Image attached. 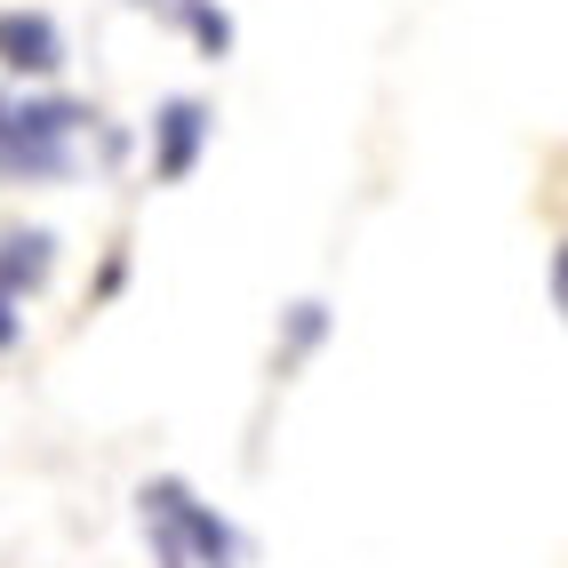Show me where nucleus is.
I'll return each instance as SVG.
<instances>
[{
  "label": "nucleus",
  "mask_w": 568,
  "mask_h": 568,
  "mask_svg": "<svg viewBox=\"0 0 568 568\" xmlns=\"http://www.w3.org/2000/svg\"><path fill=\"white\" fill-rule=\"evenodd\" d=\"M97 112L81 97H0V184L72 176V144Z\"/></svg>",
  "instance_id": "f257e3e1"
},
{
  "label": "nucleus",
  "mask_w": 568,
  "mask_h": 568,
  "mask_svg": "<svg viewBox=\"0 0 568 568\" xmlns=\"http://www.w3.org/2000/svg\"><path fill=\"white\" fill-rule=\"evenodd\" d=\"M144 520L161 528V537L184 552V568H241L248 560V545H241V528L224 520L216 505H201L193 497V480H176V473H161V480H144Z\"/></svg>",
  "instance_id": "f03ea898"
},
{
  "label": "nucleus",
  "mask_w": 568,
  "mask_h": 568,
  "mask_svg": "<svg viewBox=\"0 0 568 568\" xmlns=\"http://www.w3.org/2000/svg\"><path fill=\"white\" fill-rule=\"evenodd\" d=\"M209 136H216V112L201 97H169L153 112V184H184V176L201 169Z\"/></svg>",
  "instance_id": "7ed1b4c3"
},
{
  "label": "nucleus",
  "mask_w": 568,
  "mask_h": 568,
  "mask_svg": "<svg viewBox=\"0 0 568 568\" xmlns=\"http://www.w3.org/2000/svg\"><path fill=\"white\" fill-rule=\"evenodd\" d=\"M0 72H17V81H57L64 72V32L49 9H0Z\"/></svg>",
  "instance_id": "20e7f679"
},
{
  "label": "nucleus",
  "mask_w": 568,
  "mask_h": 568,
  "mask_svg": "<svg viewBox=\"0 0 568 568\" xmlns=\"http://www.w3.org/2000/svg\"><path fill=\"white\" fill-rule=\"evenodd\" d=\"M57 281V233L41 224H17V233H0V296H41Z\"/></svg>",
  "instance_id": "39448f33"
},
{
  "label": "nucleus",
  "mask_w": 568,
  "mask_h": 568,
  "mask_svg": "<svg viewBox=\"0 0 568 568\" xmlns=\"http://www.w3.org/2000/svg\"><path fill=\"white\" fill-rule=\"evenodd\" d=\"M176 17H184V32L201 41V57H224V49H233V17H224L216 0H176Z\"/></svg>",
  "instance_id": "423d86ee"
},
{
  "label": "nucleus",
  "mask_w": 568,
  "mask_h": 568,
  "mask_svg": "<svg viewBox=\"0 0 568 568\" xmlns=\"http://www.w3.org/2000/svg\"><path fill=\"white\" fill-rule=\"evenodd\" d=\"M321 336H328V305H321V296L288 305V345H281V368H296V361H305V353L321 345Z\"/></svg>",
  "instance_id": "0eeeda50"
},
{
  "label": "nucleus",
  "mask_w": 568,
  "mask_h": 568,
  "mask_svg": "<svg viewBox=\"0 0 568 568\" xmlns=\"http://www.w3.org/2000/svg\"><path fill=\"white\" fill-rule=\"evenodd\" d=\"M17 345H24V305L0 296V353H17Z\"/></svg>",
  "instance_id": "6e6552de"
}]
</instances>
